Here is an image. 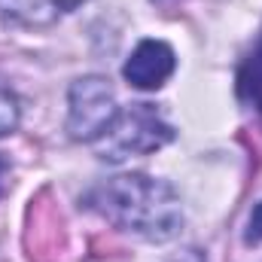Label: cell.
I'll return each mask as SVG.
<instances>
[{
  "instance_id": "6da1fadb",
  "label": "cell",
  "mask_w": 262,
  "mask_h": 262,
  "mask_svg": "<svg viewBox=\"0 0 262 262\" xmlns=\"http://www.w3.org/2000/svg\"><path fill=\"white\" fill-rule=\"evenodd\" d=\"M89 201L116 229L152 244L171 241L183 229V204L174 186L146 174L113 177L98 186Z\"/></svg>"
},
{
  "instance_id": "7a4b0ae2",
  "label": "cell",
  "mask_w": 262,
  "mask_h": 262,
  "mask_svg": "<svg viewBox=\"0 0 262 262\" xmlns=\"http://www.w3.org/2000/svg\"><path fill=\"white\" fill-rule=\"evenodd\" d=\"M168 140H174V128L159 116L152 104H131L116 113L110 128L95 140V149L98 159L119 165L125 159L162 149Z\"/></svg>"
},
{
  "instance_id": "3957f363",
  "label": "cell",
  "mask_w": 262,
  "mask_h": 262,
  "mask_svg": "<svg viewBox=\"0 0 262 262\" xmlns=\"http://www.w3.org/2000/svg\"><path fill=\"white\" fill-rule=\"evenodd\" d=\"M116 95L104 76H82L67 95V131L73 140H98L116 119Z\"/></svg>"
},
{
  "instance_id": "277c9868",
  "label": "cell",
  "mask_w": 262,
  "mask_h": 262,
  "mask_svg": "<svg viewBox=\"0 0 262 262\" xmlns=\"http://www.w3.org/2000/svg\"><path fill=\"white\" fill-rule=\"evenodd\" d=\"M174 49L162 40H143L137 43V49L131 52V58L122 67V76L128 79V85L140 92H156L168 82V76L174 73Z\"/></svg>"
},
{
  "instance_id": "5b68a950",
  "label": "cell",
  "mask_w": 262,
  "mask_h": 262,
  "mask_svg": "<svg viewBox=\"0 0 262 262\" xmlns=\"http://www.w3.org/2000/svg\"><path fill=\"white\" fill-rule=\"evenodd\" d=\"M85 0H0V18L18 28H52Z\"/></svg>"
},
{
  "instance_id": "8992f818",
  "label": "cell",
  "mask_w": 262,
  "mask_h": 262,
  "mask_svg": "<svg viewBox=\"0 0 262 262\" xmlns=\"http://www.w3.org/2000/svg\"><path fill=\"white\" fill-rule=\"evenodd\" d=\"M238 95L247 104L262 110V37L256 40L253 52L244 58V64L238 70Z\"/></svg>"
},
{
  "instance_id": "52a82bcc",
  "label": "cell",
  "mask_w": 262,
  "mask_h": 262,
  "mask_svg": "<svg viewBox=\"0 0 262 262\" xmlns=\"http://www.w3.org/2000/svg\"><path fill=\"white\" fill-rule=\"evenodd\" d=\"M15 125H18V101L6 85H0V137L12 134Z\"/></svg>"
},
{
  "instance_id": "ba28073f",
  "label": "cell",
  "mask_w": 262,
  "mask_h": 262,
  "mask_svg": "<svg viewBox=\"0 0 262 262\" xmlns=\"http://www.w3.org/2000/svg\"><path fill=\"white\" fill-rule=\"evenodd\" d=\"M6 177H9V162L0 156V195L6 192Z\"/></svg>"
},
{
  "instance_id": "9c48e42d",
  "label": "cell",
  "mask_w": 262,
  "mask_h": 262,
  "mask_svg": "<svg viewBox=\"0 0 262 262\" xmlns=\"http://www.w3.org/2000/svg\"><path fill=\"white\" fill-rule=\"evenodd\" d=\"M174 262H207V259H204V256H201L198 250H186V253H183L180 259H174Z\"/></svg>"
}]
</instances>
